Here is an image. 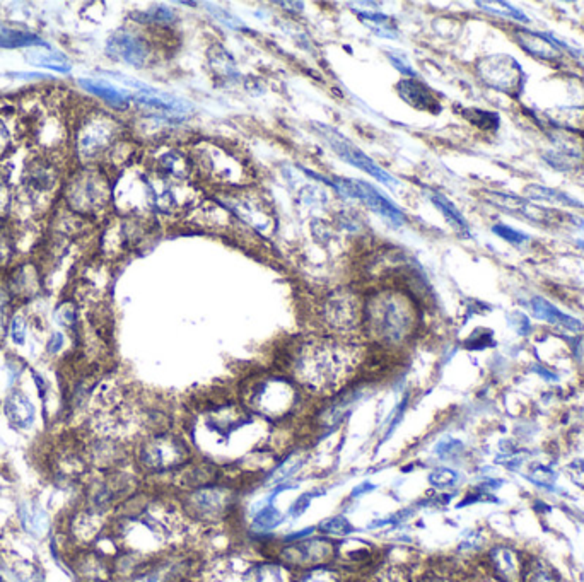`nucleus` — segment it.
Returning a JSON list of instances; mask_svg holds the SVG:
<instances>
[{
    "mask_svg": "<svg viewBox=\"0 0 584 582\" xmlns=\"http://www.w3.org/2000/svg\"><path fill=\"white\" fill-rule=\"evenodd\" d=\"M359 348L335 338L303 343L294 357V374L313 391H334L356 371Z\"/></svg>",
    "mask_w": 584,
    "mask_h": 582,
    "instance_id": "1",
    "label": "nucleus"
},
{
    "mask_svg": "<svg viewBox=\"0 0 584 582\" xmlns=\"http://www.w3.org/2000/svg\"><path fill=\"white\" fill-rule=\"evenodd\" d=\"M137 466L144 472L164 473L177 470L188 459V447L185 441L170 432H154L151 438L142 439L135 447Z\"/></svg>",
    "mask_w": 584,
    "mask_h": 582,
    "instance_id": "2",
    "label": "nucleus"
},
{
    "mask_svg": "<svg viewBox=\"0 0 584 582\" xmlns=\"http://www.w3.org/2000/svg\"><path fill=\"white\" fill-rule=\"evenodd\" d=\"M120 124L106 113H89L75 130V152L84 164L94 163L114 147Z\"/></svg>",
    "mask_w": 584,
    "mask_h": 582,
    "instance_id": "3",
    "label": "nucleus"
},
{
    "mask_svg": "<svg viewBox=\"0 0 584 582\" xmlns=\"http://www.w3.org/2000/svg\"><path fill=\"white\" fill-rule=\"evenodd\" d=\"M108 181L94 170H82L70 174L65 183V204L72 214L94 216L110 202Z\"/></svg>",
    "mask_w": 584,
    "mask_h": 582,
    "instance_id": "4",
    "label": "nucleus"
},
{
    "mask_svg": "<svg viewBox=\"0 0 584 582\" xmlns=\"http://www.w3.org/2000/svg\"><path fill=\"white\" fill-rule=\"evenodd\" d=\"M369 324L376 338L383 342H400L410 330L412 316L403 302L383 297L373 306Z\"/></svg>",
    "mask_w": 584,
    "mask_h": 582,
    "instance_id": "5",
    "label": "nucleus"
},
{
    "mask_svg": "<svg viewBox=\"0 0 584 582\" xmlns=\"http://www.w3.org/2000/svg\"><path fill=\"white\" fill-rule=\"evenodd\" d=\"M318 133L323 137L324 140L328 142V145L331 147V151H334L337 156H340V158L345 161V163L352 164V166H356V167H359V170L364 171V173L374 176L377 181L384 183V185H395V183H396V179L393 178L391 174L387 173L383 167L377 166V164L374 163V161L369 158V156H366L364 152L361 151V149L356 147L352 142L347 140L343 135H340L337 130L330 128V126L318 125Z\"/></svg>",
    "mask_w": 584,
    "mask_h": 582,
    "instance_id": "6",
    "label": "nucleus"
},
{
    "mask_svg": "<svg viewBox=\"0 0 584 582\" xmlns=\"http://www.w3.org/2000/svg\"><path fill=\"white\" fill-rule=\"evenodd\" d=\"M479 74L487 86L516 96L521 89L523 72L516 60L509 55H492L479 64Z\"/></svg>",
    "mask_w": 584,
    "mask_h": 582,
    "instance_id": "7",
    "label": "nucleus"
},
{
    "mask_svg": "<svg viewBox=\"0 0 584 582\" xmlns=\"http://www.w3.org/2000/svg\"><path fill=\"white\" fill-rule=\"evenodd\" d=\"M334 186L338 191H342L343 195H347V197L362 200L373 212L384 217V219L391 222V224L400 225L405 222V216H403L402 210L396 205H393L388 198H384L380 191L374 190L369 183L361 181V179H335Z\"/></svg>",
    "mask_w": 584,
    "mask_h": 582,
    "instance_id": "8",
    "label": "nucleus"
},
{
    "mask_svg": "<svg viewBox=\"0 0 584 582\" xmlns=\"http://www.w3.org/2000/svg\"><path fill=\"white\" fill-rule=\"evenodd\" d=\"M296 393L291 382L282 378L265 379V382L258 385L251 394V403L263 415H284L294 407Z\"/></svg>",
    "mask_w": 584,
    "mask_h": 582,
    "instance_id": "9",
    "label": "nucleus"
},
{
    "mask_svg": "<svg viewBox=\"0 0 584 582\" xmlns=\"http://www.w3.org/2000/svg\"><path fill=\"white\" fill-rule=\"evenodd\" d=\"M335 557V543L327 538H313L297 542L294 545L285 546L282 550L280 558L284 564L292 567H309L324 565Z\"/></svg>",
    "mask_w": 584,
    "mask_h": 582,
    "instance_id": "10",
    "label": "nucleus"
},
{
    "mask_svg": "<svg viewBox=\"0 0 584 582\" xmlns=\"http://www.w3.org/2000/svg\"><path fill=\"white\" fill-rule=\"evenodd\" d=\"M3 285L16 304H26L36 299L43 289V275L40 265L33 262L19 263L17 267L10 268Z\"/></svg>",
    "mask_w": 584,
    "mask_h": 582,
    "instance_id": "11",
    "label": "nucleus"
},
{
    "mask_svg": "<svg viewBox=\"0 0 584 582\" xmlns=\"http://www.w3.org/2000/svg\"><path fill=\"white\" fill-rule=\"evenodd\" d=\"M231 502V493L226 488L207 485V487L197 488L188 497V509H192L198 519L216 521L226 516Z\"/></svg>",
    "mask_w": 584,
    "mask_h": 582,
    "instance_id": "12",
    "label": "nucleus"
},
{
    "mask_svg": "<svg viewBox=\"0 0 584 582\" xmlns=\"http://www.w3.org/2000/svg\"><path fill=\"white\" fill-rule=\"evenodd\" d=\"M488 569L497 582H523L526 560L511 545H494L487 551Z\"/></svg>",
    "mask_w": 584,
    "mask_h": 582,
    "instance_id": "13",
    "label": "nucleus"
},
{
    "mask_svg": "<svg viewBox=\"0 0 584 582\" xmlns=\"http://www.w3.org/2000/svg\"><path fill=\"white\" fill-rule=\"evenodd\" d=\"M118 79L130 84V86L137 87L135 94H133V101H135L137 105L144 106V108L161 111V113H167V114L170 113L183 114V117H185V114L193 113L192 103L185 101V99L177 98V96H173V94L161 93V91L152 89V87L146 86V84L135 82V80H128L123 77H118Z\"/></svg>",
    "mask_w": 584,
    "mask_h": 582,
    "instance_id": "14",
    "label": "nucleus"
},
{
    "mask_svg": "<svg viewBox=\"0 0 584 582\" xmlns=\"http://www.w3.org/2000/svg\"><path fill=\"white\" fill-rule=\"evenodd\" d=\"M106 52L113 59L121 60V62L132 65V67H144L149 57H151V48H149L146 40L128 31L113 34L108 40V45H106Z\"/></svg>",
    "mask_w": 584,
    "mask_h": 582,
    "instance_id": "15",
    "label": "nucleus"
},
{
    "mask_svg": "<svg viewBox=\"0 0 584 582\" xmlns=\"http://www.w3.org/2000/svg\"><path fill=\"white\" fill-rule=\"evenodd\" d=\"M26 195L31 202H41L50 197L59 185L55 166L45 159H34L24 170Z\"/></svg>",
    "mask_w": 584,
    "mask_h": 582,
    "instance_id": "16",
    "label": "nucleus"
},
{
    "mask_svg": "<svg viewBox=\"0 0 584 582\" xmlns=\"http://www.w3.org/2000/svg\"><path fill=\"white\" fill-rule=\"evenodd\" d=\"M2 412L7 424H9L14 431L19 432L31 431L38 419L36 405H34L31 398L24 391H21V389H13V391H9V394L3 398Z\"/></svg>",
    "mask_w": 584,
    "mask_h": 582,
    "instance_id": "17",
    "label": "nucleus"
},
{
    "mask_svg": "<svg viewBox=\"0 0 584 582\" xmlns=\"http://www.w3.org/2000/svg\"><path fill=\"white\" fill-rule=\"evenodd\" d=\"M324 320L331 330L349 333L359 324V308L350 296H335L324 304Z\"/></svg>",
    "mask_w": 584,
    "mask_h": 582,
    "instance_id": "18",
    "label": "nucleus"
},
{
    "mask_svg": "<svg viewBox=\"0 0 584 582\" xmlns=\"http://www.w3.org/2000/svg\"><path fill=\"white\" fill-rule=\"evenodd\" d=\"M17 519L22 530L33 538H45L52 528L47 509L34 499H22L17 504Z\"/></svg>",
    "mask_w": 584,
    "mask_h": 582,
    "instance_id": "19",
    "label": "nucleus"
},
{
    "mask_svg": "<svg viewBox=\"0 0 584 582\" xmlns=\"http://www.w3.org/2000/svg\"><path fill=\"white\" fill-rule=\"evenodd\" d=\"M396 89H398L400 98L410 106H414V108L430 111V113H439L441 111V105H439L437 99L430 93L429 87L424 86L417 79L400 80Z\"/></svg>",
    "mask_w": 584,
    "mask_h": 582,
    "instance_id": "20",
    "label": "nucleus"
},
{
    "mask_svg": "<svg viewBox=\"0 0 584 582\" xmlns=\"http://www.w3.org/2000/svg\"><path fill=\"white\" fill-rule=\"evenodd\" d=\"M530 306H532V311L538 320H544L551 324H557V327L566 328L569 331H583L584 324L576 318L566 315L560 309H557L552 302H548L544 297H533L530 301Z\"/></svg>",
    "mask_w": 584,
    "mask_h": 582,
    "instance_id": "21",
    "label": "nucleus"
},
{
    "mask_svg": "<svg viewBox=\"0 0 584 582\" xmlns=\"http://www.w3.org/2000/svg\"><path fill=\"white\" fill-rule=\"evenodd\" d=\"M516 41L525 52L537 57V59L547 60V62H557L560 59L559 48L553 45L552 40L545 38L544 34L519 29V31H516Z\"/></svg>",
    "mask_w": 584,
    "mask_h": 582,
    "instance_id": "22",
    "label": "nucleus"
},
{
    "mask_svg": "<svg viewBox=\"0 0 584 582\" xmlns=\"http://www.w3.org/2000/svg\"><path fill=\"white\" fill-rule=\"evenodd\" d=\"M79 86L82 87L87 93L98 96L103 101L108 103L110 106L118 110H123L128 106L130 94L125 93V91L118 89V87L112 86V84L105 82V80H94V79H81L79 80Z\"/></svg>",
    "mask_w": 584,
    "mask_h": 582,
    "instance_id": "23",
    "label": "nucleus"
},
{
    "mask_svg": "<svg viewBox=\"0 0 584 582\" xmlns=\"http://www.w3.org/2000/svg\"><path fill=\"white\" fill-rule=\"evenodd\" d=\"M523 582H562L559 570L544 558H528Z\"/></svg>",
    "mask_w": 584,
    "mask_h": 582,
    "instance_id": "24",
    "label": "nucleus"
},
{
    "mask_svg": "<svg viewBox=\"0 0 584 582\" xmlns=\"http://www.w3.org/2000/svg\"><path fill=\"white\" fill-rule=\"evenodd\" d=\"M430 200H433V204L441 210L444 219L451 224V227L454 229V231L460 232L461 236H470V229H468L467 221L463 219L460 210H458L456 207L448 200V198L442 197V195H439V193H433L430 195Z\"/></svg>",
    "mask_w": 584,
    "mask_h": 582,
    "instance_id": "25",
    "label": "nucleus"
},
{
    "mask_svg": "<svg viewBox=\"0 0 584 582\" xmlns=\"http://www.w3.org/2000/svg\"><path fill=\"white\" fill-rule=\"evenodd\" d=\"M34 45H43L45 47L41 38L36 34L0 26V47L2 48H26L34 47Z\"/></svg>",
    "mask_w": 584,
    "mask_h": 582,
    "instance_id": "26",
    "label": "nucleus"
},
{
    "mask_svg": "<svg viewBox=\"0 0 584 582\" xmlns=\"http://www.w3.org/2000/svg\"><path fill=\"white\" fill-rule=\"evenodd\" d=\"M14 253H16V237H14L13 227L0 221V271L10 270Z\"/></svg>",
    "mask_w": 584,
    "mask_h": 582,
    "instance_id": "27",
    "label": "nucleus"
},
{
    "mask_svg": "<svg viewBox=\"0 0 584 582\" xmlns=\"http://www.w3.org/2000/svg\"><path fill=\"white\" fill-rule=\"evenodd\" d=\"M55 320L60 327L67 330H77L81 324V313H79L77 302L72 299H63L55 308Z\"/></svg>",
    "mask_w": 584,
    "mask_h": 582,
    "instance_id": "28",
    "label": "nucleus"
},
{
    "mask_svg": "<svg viewBox=\"0 0 584 582\" xmlns=\"http://www.w3.org/2000/svg\"><path fill=\"white\" fill-rule=\"evenodd\" d=\"M359 17L364 21L366 26L373 29L374 33L380 34L381 38H396L398 36V29H396L395 22L391 19L383 16L380 13H359Z\"/></svg>",
    "mask_w": 584,
    "mask_h": 582,
    "instance_id": "29",
    "label": "nucleus"
},
{
    "mask_svg": "<svg viewBox=\"0 0 584 582\" xmlns=\"http://www.w3.org/2000/svg\"><path fill=\"white\" fill-rule=\"evenodd\" d=\"M526 195H528V197H532V198H535V200L557 202V204H562V205H567V207H578V209H583V207H584L583 204H579V202H576L574 198L569 197V195L562 193V191L547 188V186L530 185L528 188H526Z\"/></svg>",
    "mask_w": 584,
    "mask_h": 582,
    "instance_id": "30",
    "label": "nucleus"
},
{
    "mask_svg": "<svg viewBox=\"0 0 584 582\" xmlns=\"http://www.w3.org/2000/svg\"><path fill=\"white\" fill-rule=\"evenodd\" d=\"M79 576L89 582H105L106 577L110 576V569L101 558L91 555V557H86L82 564H79Z\"/></svg>",
    "mask_w": 584,
    "mask_h": 582,
    "instance_id": "31",
    "label": "nucleus"
},
{
    "mask_svg": "<svg viewBox=\"0 0 584 582\" xmlns=\"http://www.w3.org/2000/svg\"><path fill=\"white\" fill-rule=\"evenodd\" d=\"M14 311H16V302L10 297L9 290L6 289L3 282H0V345L7 338L10 318H13Z\"/></svg>",
    "mask_w": 584,
    "mask_h": 582,
    "instance_id": "32",
    "label": "nucleus"
},
{
    "mask_svg": "<svg viewBox=\"0 0 584 582\" xmlns=\"http://www.w3.org/2000/svg\"><path fill=\"white\" fill-rule=\"evenodd\" d=\"M294 582H342V576L338 570L324 564L303 570V574Z\"/></svg>",
    "mask_w": 584,
    "mask_h": 582,
    "instance_id": "33",
    "label": "nucleus"
},
{
    "mask_svg": "<svg viewBox=\"0 0 584 582\" xmlns=\"http://www.w3.org/2000/svg\"><path fill=\"white\" fill-rule=\"evenodd\" d=\"M463 117L467 118L470 124H473L477 128L487 130V132H494L499 128V114L491 113V111L470 108L463 111Z\"/></svg>",
    "mask_w": 584,
    "mask_h": 582,
    "instance_id": "34",
    "label": "nucleus"
},
{
    "mask_svg": "<svg viewBox=\"0 0 584 582\" xmlns=\"http://www.w3.org/2000/svg\"><path fill=\"white\" fill-rule=\"evenodd\" d=\"M7 336H9L14 345H24L26 340H28V316H26L24 313L17 311V309L14 311L13 318H10Z\"/></svg>",
    "mask_w": 584,
    "mask_h": 582,
    "instance_id": "35",
    "label": "nucleus"
},
{
    "mask_svg": "<svg viewBox=\"0 0 584 582\" xmlns=\"http://www.w3.org/2000/svg\"><path fill=\"white\" fill-rule=\"evenodd\" d=\"M458 480H460V475L451 468H437V470H434V472H430L429 475L430 485L437 490L456 487Z\"/></svg>",
    "mask_w": 584,
    "mask_h": 582,
    "instance_id": "36",
    "label": "nucleus"
},
{
    "mask_svg": "<svg viewBox=\"0 0 584 582\" xmlns=\"http://www.w3.org/2000/svg\"><path fill=\"white\" fill-rule=\"evenodd\" d=\"M318 530L328 536H331V535L347 536L352 533L354 528H352V524L349 523V519L342 518V516H335V518L323 521V523L318 526Z\"/></svg>",
    "mask_w": 584,
    "mask_h": 582,
    "instance_id": "37",
    "label": "nucleus"
},
{
    "mask_svg": "<svg viewBox=\"0 0 584 582\" xmlns=\"http://www.w3.org/2000/svg\"><path fill=\"white\" fill-rule=\"evenodd\" d=\"M530 484L537 485V487L545 490H553V484L557 480V473L548 466H537V468L530 470L528 475Z\"/></svg>",
    "mask_w": 584,
    "mask_h": 582,
    "instance_id": "38",
    "label": "nucleus"
},
{
    "mask_svg": "<svg viewBox=\"0 0 584 582\" xmlns=\"http://www.w3.org/2000/svg\"><path fill=\"white\" fill-rule=\"evenodd\" d=\"M280 521H282L280 512H278L276 507H272V505H265L263 509H260L253 518L255 526L260 528V530H272V528H276Z\"/></svg>",
    "mask_w": 584,
    "mask_h": 582,
    "instance_id": "39",
    "label": "nucleus"
},
{
    "mask_svg": "<svg viewBox=\"0 0 584 582\" xmlns=\"http://www.w3.org/2000/svg\"><path fill=\"white\" fill-rule=\"evenodd\" d=\"M488 200H491L492 204L502 207V209L511 210V212H523V209H525L526 205V202L521 200V198L509 197V195L502 193H491L488 195Z\"/></svg>",
    "mask_w": 584,
    "mask_h": 582,
    "instance_id": "40",
    "label": "nucleus"
},
{
    "mask_svg": "<svg viewBox=\"0 0 584 582\" xmlns=\"http://www.w3.org/2000/svg\"><path fill=\"white\" fill-rule=\"evenodd\" d=\"M492 231H494L497 236H501L504 241H509V243H513V244H521V243H525V241H528V236L523 234V232H519V231H514V229L509 227V225L497 224L492 227Z\"/></svg>",
    "mask_w": 584,
    "mask_h": 582,
    "instance_id": "41",
    "label": "nucleus"
},
{
    "mask_svg": "<svg viewBox=\"0 0 584 582\" xmlns=\"http://www.w3.org/2000/svg\"><path fill=\"white\" fill-rule=\"evenodd\" d=\"M460 451H463V444L458 441V439H448V441H441L436 447L437 456H441V458H449V456H453V454L460 453Z\"/></svg>",
    "mask_w": 584,
    "mask_h": 582,
    "instance_id": "42",
    "label": "nucleus"
},
{
    "mask_svg": "<svg viewBox=\"0 0 584 582\" xmlns=\"http://www.w3.org/2000/svg\"><path fill=\"white\" fill-rule=\"evenodd\" d=\"M509 323H511V327H513V330L523 336L528 335L530 330H532L530 320L523 315V313H513V315L509 316Z\"/></svg>",
    "mask_w": 584,
    "mask_h": 582,
    "instance_id": "43",
    "label": "nucleus"
},
{
    "mask_svg": "<svg viewBox=\"0 0 584 582\" xmlns=\"http://www.w3.org/2000/svg\"><path fill=\"white\" fill-rule=\"evenodd\" d=\"M491 343H492V331L480 330V331H477L470 340H468L467 347L473 348V350H480V348H486L491 345Z\"/></svg>",
    "mask_w": 584,
    "mask_h": 582,
    "instance_id": "44",
    "label": "nucleus"
},
{
    "mask_svg": "<svg viewBox=\"0 0 584 582\" xmlns=\"http://www.w3.org/2000/svg\"><path fill=\"white\" fill-rule=\"evenodd\" d=\"M10 204H13V191H10L7 179L0 174V216L9 210Z\"/></svg>",
    "mask_w": 584,
    "mask_h": 582,
    "instance_id": "45",
    "label": "nucleus"
},
{
    "mask_svg": "<svg viewBox=\"0 0 584 582\" xmlns=\"http://www.w3.org/2000/svg\"><path fill=\"white\" fill-rule=\"evenodd\" d=\"M144 17L151 19V22H170L174 19V14L173 10L166 9V7H154V9L144 14Z\"/></svg>",
    "mask_w": 584,
    "mask_h": 582,
    "instance_id": "46",
    "label": "nucleus"
},
{
    "mask_svg": "<svg viewBox=\"0 0 584 582\" xmlns=\"http://www.w3.org/2000/svg\"><path fill=\"white\" fill-rule=\"evenodd\" d=\"M65 347V335L62 331H53L50 335L47 342V352L50 355H57L63 350Z\"/></svg>",
    "mask_w": 584,
    "mask_h": 582,
    "instance_id": "47",
    "label": "nucleus"
},
{
    "mask_svg": "<svg viewBox=\"0 0 584 582\" xmlns=\"http://www.w3.org/2000/svg\"><path fill=\"white\" fill-rule=\"evenodd\" d=\"M10 147H13V135H10L7 125L0 120V159L9 154Z\"/></svg>",
    "mask_w": 584,
    "mask_h": 582,
    "instance_id": "48",
    "label": "nucleus"
},
{
    "mask_svg": "<svg viewBox=\"0 0 584 582\" xmlns=\"http://www.w3.org/2000/svg\"><path fill=\"white\" fill-rule=\"evenodd\" d=\"M389 59H391L393 65H395V67L398 68V70L402 72L403 75H410V79H415V72H414V68H412L410 65L407 64V60L403 59V57H400V55H393V53H389Z\"/></svg>",
    "mask_w": 584,
    "mask_h": 582,
    "instance_id": "49",
    "label": "nucleus"
},
{
    "mask_svg": "<svg viewBox=\"0 0 584 582\" xmlns=\"http://www.w3.org/2000/svg\"><path fill=\"white\" fill-rule=\"evenodd\" d=\"M309 500H311V495H306V493H304L303 497H299V499L296 500V502H294L292 505H291V516H294V518H296V516H301L303 514L304 511H306V507L309 505Z\"/></svg>",
    "mask_w": 584,
    "mask_h": 582,
    "instance_id": "50",
    "label": "nucleus"
},
{
    "mask_svg": "<svg viewBox=\"0 0 584 582\" xmlns=\"http://www.w3.org/2000/svg\"><path fill=\"white\" fill-rule=\"evenodd\" d=\"M532 371H533V373H537L538 376H541L544 379H547V381H557V379H559V376H557V374L551 373V371L545 369V367H541V366H533Z\"/></svg>",
    "mask_w": 584,
    "mask_h": 582,
    "instance_id": "51",
    "label": "nucleus"
},
{
    "mask_svg": "<svg viewBox=\"0 0 584 582\" xmlns=\"http://www.w3.org/2000/svg\"><path fill=\"white\" fill-rule=\"evenodd\" d=\"M13 77H19V79H43V77H48L47 74H36V72H29V74H22V72H14V74H10Z\"/></svg>",
    "mask_w": 584,
    "mask_h": 582,
    "instance_id": "52",
    "label": "nucleus"
},
{
    "mask_svg": "<svg viewBox=\"0 0 584 582\" xmlns=\"http://www.w3.org/2000/svg\"><path fill=\"white\" fill-rule=\"evenodd\" d=\"M419 582H448V579L442 576H439V574H427V576H424L419 579Z\"/></svg>",
    "mask_w": 584,
    "mask_h": 582,
    "instance_id": "53",
    "label": "nucleus"
},
{
    "mask_svg": "<svg viewBox=\"0 0 584 582\" xmlns=\"http://www.w3.org/2000/svg\"><path fill=\"white\" fill-rule=\"evenodd\" d=\"M368 490H374V485H371V484H364V485H362V487H357L356 490H354L352 495H354V497H357V493H364V492H368Z\"/></svg>",
    "mask_w": 584,
    "mask_h": 582,
    "instance_id": "54",
    "label": "nucleus"
},
{
    "mask_svg": "<svg viewBox=\"0 0 584 582\" xmlns=\"http://www.w3.org/2000/svg\"><path fill=\"white\" fill-rule=\"evenodd\" d=\"M282 7H303V3L301 2H296V3H289V2H278ZM292 10V9H291Z\"/></svg>",
    "mask_w": 584,
    "mask_h": 582,
    "instance_id": "55",
    "label": "nucleus"
},
{
    "mask_svg": "<svg viewBox=\"0 0 584 582\" xmlns=\"http://www.w3.org/2000/svg\"><path fill=\"white\" fill-rule=\"evenodd\" d=\"M578 246H579V248H581V250H584V241H581V239H579V241H578Z\"/></svg>",
    "mask_w": 584,
    "mask_h": 582,
    "instance_id": "56",
    "label": "nucleus"
},
{
    "mask_svg": "<svg viewBox=\"0 0 584 582\" xmlns=\"http://www.w3.org/2000/svg\"><path fill=\"white\" fill-rule=\"evenodd\" d=\"M0 582H6V581H3V577H2V576H0Z\"/></svg>",
    "mask_w": 584,
    "mask_h": 582,
    "instance_id": "57",
    "label": "nucleus"
},
{
    "mask_svg": "<svg viewBox=\"0 0 584 582\" xmlns=\"http://www.w3.org/2000/svg\"><path fill=\"white\" fill-rule=\"evenodd\" d=\"M0 493H2V485H0Z\"/></svg>",
    "mask_w": 584,
    "mask_h": 582,
    "instance_id": "58",
    "label": "nucleus"
}]
</instances>
